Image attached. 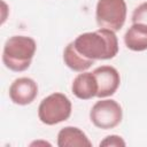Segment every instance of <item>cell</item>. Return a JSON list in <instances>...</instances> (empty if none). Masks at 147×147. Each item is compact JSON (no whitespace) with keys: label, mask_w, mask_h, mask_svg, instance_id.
I'll return each mask as SVG.
<instances>
[{"label":"cell","mask_w":147,"mask_h":147,"mask_svg":"<svg viewBox=\"0 0 147 147\" xmlns=\"http://www.w3.org/2000/svg\"><path fill=\"white\" fill-rule=\"evenodd\" d=\"M75 49L85 59L110 60L118 53V40L115 31L100 28L96 31L79 34L74 41Z\"/></svg>","instance_id":"cell-1"},{"label":"cell","mask_w":147,"mask_h":147,"mask_svg":"<svg viewBox=\"0 0 147 147\" xmlns=\"http://www.w3.org/2000/svg\"><path fill=\"white\" fill-rule=\"evenodd\" d=\"M37 44L26 36H13L7 39L2 51V62L11 71L26 70L34 56Z\"/></svg>","instance_id":"cell-2"},{"label":"cell","mask_w":147,"mask_h":147,"mask_svg":"<svg viewBox=\"0 0 147 147\" xmlns=\"http://www.w3.org/2000/svg\"><path fill=\"white\" fill-rule=\"evenodd\" d=\"M71 101L63 93H52L40 102L38 117L46 125H55L67 121L71 115Z\"/></svg>","instance_id":"cell-3"},{"label":"cell","mask_w":147,"mask_h":147,"mask_svg":"<svg viewBox=\"0 0 147 147\" xmlns=\"http://www.w3.org/2000/svg\"><path fill=\"white\" fill-rule=\"evenodd\" d=\"M126 3L124 0H99L95 8V20L100 28L119 31L126 20Z\"/></svg>","instance_id":"cell-4"},{"label":"cell","mask_w":147,"mask_h":147,"mask_svg":"<svg viewBox=\"0 0 147 147\" xmlns=\"http://www.w3.org/2000/svg\"><path fill=\"white\" fill-rule=\"evenodd\" d=\"M123 118L121 105L113 99H101L96 101L90 111V119L94 126L109 130L116 127Z\"/></svg>","instance_id":"cell-5"},{"label":"cell","mask_w":147,"mask_h":147,"mask_svg":"<svg viewBox=\"0 0 147 147\" xmlns=\"http://www.w3.org/2000/svg\"><path fill=\"white\" fill-rule=\"evenodd\" d=\"M92 72L98 83V98L102 99L115 94L121 83V77L116 68L111 65H101L95 68Z\"/></svg>","instance_id":"cell-6"},{"label":"cell","mask_w":147,"mask_h":147,"mask_svg":"<svg viewBox=\"0 0 147 147\" xmlns=\"http://www.w3.org/2000/svg\"><path fill=\"white\" fill-rule=\"evenodd\" d=\"M38 95L37 83L29 77H21L15 79L9 87L10 100L18 106H26L34 101Z\"/></svg>","instance_id":"cell-7"},{"label":"cell","mask_w":147,"mask_h":147,"mask_svg":"<svg viewBox=\"0 0 147 147\" xmlns=\"http://www.w3.org/2000/svg\"><path fill=\"white\" fill-rule=\"evenodd\" d=\"M71 91L74 95L80 100H90L96 96L98 93V83L93 72L83 71L72 82Z\"/></svg>","instance_id":"cell-8"},{"label":"cell","mask_w":147,"mask_h":147,"mask_svg":"<svg viewBox=\"0 0 147 147\" xmlns=\"http://www.w3.org/2000/svg\"><path fill=\"white\" fill-rule=\"evenodd\" d=\"M59 147H91L92 142L87 136L76 126H65L57 133Z\"/></svg>","instance_id":"cell-9"},{"label":"cell","mask_w":147,"mask_h":147,"mask_svg":"<svg viewBox=\"0 0 147 147\" xmlns=\"http://www.w3.org/2000/svg\"><path fill=\"white\" fill-rule=\"evenodd\" d=\"M125 46L134 52L147 49V25L133 23L124 34Z\"/></svg>","instance_id":"cell-10"},{"label":"cell","mask_w":147,"mask_h":147,"mask_svg":"<svg viewBox=\"0 0 147 147\" xmlns=\"http://www.w3.org/2000/svg\"><path fill=\"white\" fill-rule=\"evenodd\" d=\"M63 61L68 68H70L74 71L83 72L86 71L88 68H91L92 64H94V61L87 60L84 56H82L74 47V42L67 45L63 52Z\"/></svg>","instance_id":"cell-11"},{"label":"cell","mask_w":147,"mask_h":147,"mask_svg":"<svg viewBox=\"0 0 147 147\" xmlns=\"http://www.w3.org/2000/svg\"><path fill=\"white\" fill-rule=\"evenodd\" d=\"M132 23H141L147 25V1L136 7L132 14Z\"/></svg>","instance_id":"cell-12"},{"label":"cell","mask_w":147,"mask_h":147,"mask_svg":"<svg viewBox=\"0 0 147 147\" xmlns=\"http://www.w3.org/2000/svg\"><path fill=\"white\" fill-rule=\"evenodd\" d=\"M126 144L123 140L122 137L116 136V134H111V136H107L101 142L100 146H106V147H124Z\"/></svg>","instance_id":"cell-13"}]
</instances>
